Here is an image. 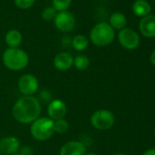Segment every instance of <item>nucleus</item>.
<instances>
[{
    "mask_svg": "<svg viewBox=\"0 0 155 155\" xmlns=\"http://www.w3.org/2000/svg\"><path fill=\"white\" fill-rule=\"evenodd\" d=\"M42 110L41 103L34 96H22L12 108L13 118L19 123L31 124L40 117Z\"/></svg>",
    "mask_w": 155,
    "mask_h": 155,
    "instance_id": "nucleus-1",
    "label": "nucleus"
},
{
    "mask_svg": "<svg viewBox=\"0 0 155 155\" xmlns=\"http://www.w3.org/2000/svg\"><path fill=\"white\" fill-rule=\"evenodd\" d=\"M2 59L4 66L12 71L23 70L29 63L28 54L19 48H8L3 53Z\"/></svg>",
    "mask_w": 155,
    "mask_h": 155,
    "instance_id": "nucleus-2",
    "label": "nucleus"
},
{
    "mask_svg": "<svg viewBox=\"0 0 155 155\" xmlns=\"http://www.w3.org/2000/svg\"><path fill=\"white\" fill-rule=\"evenodd\" d=\"M115 38V31L107 22L96 24L91 30L90 39L97 47H107L110 45Z\"/></svg>",
    "mask_w": 155,
    "mask_h": 155,
    "instance_id": "nucleus-3",
    "label": "nucleus"
},
{
    "mask_svg": "<svg viewBox=\"0 0 155 155\" xmlns=\"http://www.w3.org/2000/svg\"><path fill=\"white\" fill-rule=\"evenodd\" d=\"M54 133V120L48 117H39L30 125V134L38 141L49 140Z\"/></svg>",
    "mask_w": 155,
    "mask_h": 155,
    "instance_id": "nucleus-4",
    "label": "nucleus"
},
{
    "mask_svg": "<svg viewBox=\"0 0 155 155\" xmlns=\"http://www.w3.org/2000/svg\"><path fill=\"white\" fill-rule=\"evenodd\" d=\"M91 124L99 130H110L115 123L114 114L106 109H101L94 111L91 116Z\"/></svg>",
    "mask_w": 155,
    "mask_h": 155,
    "instance_id": "nucleus-5",
    "label": "nucleus"
},
{
    "mask_svg": "<svg viewBox=\"0 0 155 155\" xmlns=\"http://www.w3.org/2000/svg\"><path fill=\"white\" fill-rule=\"evenodd\" d=\"M38 78L33 74H24L18 81V88L24 96H33L38 90Z\"/></svg>",
    "mask_w": 155,
    "mask_h": 155,
    "instance_id": "nucleus-6",
    "label": "nucleus"
},
{
    "mask_svg": "<svg viewBox=\"0 0 155 155\" xmlns=\"http://www.w3.org/2000/svg\"><path fill=\"white\" fill-rule=\"evenodd\" d=\"M118 39L121 47L128 50L136 49L140 42V37L137 32H135L131 28H123L120 30L118 34Z\"/></svg>",
    "mask_w": 155,
    "mask_h": 155,
    "instance_id": "nucleus-7",
    "label": "nucleus"
},
{
    "mask_svg": "<svg viewBox=\"0 0 155 155\" xmlns=\"http://www.w3.org/2000/svg\"><path fill=\"white\" fill-rule=\"evenodd\" d=\"M55 27L61 32L68 33L72 31L76 27V18L71 12H58L54 19Z\"/></svg>",
    "mask_w": 155,
    "mask_h": 155,
    "instance_id": "nucleus-8",
    "label": "nucleus"
},
{
    "mask_svg": "<svg viewBox=\"0 0 155 155\" xmlns=\"http://www.w3.org/2000/svg\"><path fill=\"white\" fill-rule=\"evenodd\" d=\"M68 112V107L66 103L59 99L52 100L48 105V115L52 120H58L64 119Z\"/></svg>",
    "mask_w": 155,
    "mask_h": 155,
    "instance_id": "nucleus-9",
    "label": "nucleus"
},
{
    "mask_svg": "<svg viewBox=\"0 0 155 155\" xmlns=\"http://www.w3.org/2000/svg\"><path fill=\"white\" fill-rule=\"evenodd\" d=\"M20 147V140L16 136H6L0 139V151L2 154L12 155L18 153Z\"/></svg>",
    "mask_w": 155,
    "mask_h": 155,
    "instance_id": "nucleus-10",
    "label": "nucleus"
},
{
    "mask_svg": "<svg viewBox=\"0 0 155 155\" xmlns=\"http://www.w3.org/2000/svg\"><path fill=\"white\" fill-rule=\"evenodd\" d=\"M86 146L80 140H69L63 144L59 150V155H85Z\"/></svg>",
    "mask_w": 155,
    "mask_h": 155,
    "instance_id": "nucleus-11",
    "label": "nucleus"
},
{
    "mask_svg": "<svg viewBox=\"0 0 155 155\" xmlns=\"http://www.w3.org/2000/svg\"><path fill=\"white\" fill-rule=\"evenodd\" d=\"M74 57L68 52H59L53 59V65L59 71H67L73 67Z\"/></svg>",
    "mask_w": 155,
    "mask_h": 155,
    "instance_id": "nucleus-12",
    "label": "nucleus"
},
{
    "mask_svg": "<svg viewBox=\"0 0 155 155\" xmlns=\"http://www.w3.org/2000/svg\"><path fill=\"white\" fill-rule=\"evenodd\" d=\"M139 28L140 33L145 38H154L155 37V15H148L140 21Z\"/></svg>",
    "mask_w": 155,
    "mask_h": 155,
    "instance_id": "nucleus-13",
    "label": "nucleus"
},
{
    "mask_svg": "<svg viewBox=\"0 0 155 155\" xmlns=\"http://www.w3.org/2000/svg\"><path fill=\"white\" fill-rule=\"evenodd\" d=\"M23 40V37L20 31L18 29H11L9 30L5 36V42L8 48H19Z\"/></svg>",
    "mask_w": 155,
    "mask_h": 155,
    "instance_id": "nucleus-14",
    "label": "nucleus"
},
{
    "mask_svg": "<svg viewBox=\"0 0 155 155\" xmlns=\"http://www.w3.org/2000/svg\"><path fill=\"white\" fill-rule=\"evenodd\" d=\"M151 7L146 0H136L132 4V12L140 18H144L150 14Z\"/></svg>",
    "mask_w": 155,
    "mask_h": 155,
    "instance_id": "nucleus-15",
    "label": "nucleus"
},
{
    "mask_svg": "<svg viewBox=\"0 0 155 155\" xmlns=\"http://www.w3.org/2000/svg\"><path fill=\"white\" fill-rule=\"evenodd\" d=\"M109 24L113 29L121 30V29L125 28V27L127 25V18L124 14H122L120 12H115V13L111 14V16L110 18Z\"/></svg>",
    "mask_w": 155,
    "mask_h": 155,
    "instance_id": "nucleus-16",
    "label": "nucleus"
},
{
    "mask_svg": "<svg viewBox=\"0 0 155 155\" xmlns=\"http://www.w3.org/2000/svg\"><path fill=\"white\" fill-rule=\"evenodd\" d=\"M72 47L77 50V51H84L90 44L89 38L85 35H77L74 37L72 39Z\"/></svg>",
    "mask_w": 155,
    "mask_h": 155,
    "instance_id": "nucleus-17",
    "label": "nucleus"
},
{
    "mask_svg": "<svg viewBox=\"0 0 155 155\" xmlns=\"http://www.w3.org/2000/svg\"><path fill=\"white\" fill-rule=\"evenodd\" d=\"M73 66L78 69V70H85L89 68L90 66V58L83 55V54H79L74 58V62Z\"/></svg>",
    "mask_w": 155,
    "mask_h": 155,
    "instance_id": "nucleus-18",
    "label": "nucleus"
},
{
    "mask_svg": "<svg viewBox=\"0 0 155 155\" xmlns=\"http://www.w3.org/2000/svg\"><path fill=\"white\" fill-rule=\"evenodd\" d=\"M69 124L65 119L58 120L54 121V132L58 134H64L68 130Z\"/></svg>",
    "mask_w": 155,
    "mask_h": 155,
    "instance_id": "nucleus-19",
    "label": "nucleus"
},
{
    "mask_svg": "<svg viewBox=\"0 0 155 155\" xmlns=\"http://www.w3.org/2000/svg\"><path fill=\"white\" fill-rule=\"evenodd\" d=\"M71 2L72 0H52V5L58 12H62L68 10Z\"/></svg>",
    "mask_w": 155,
    "mask_h": 155,
    "instance_id": "nucleus-20",
    "label": "nucleus"
},
{
    "mask_svg": "<svg viewBox=\"0 0 155 155\" xmlns=\"http://www.w3.org/2000/svg\"><path fill=\"white\" fill-rule=\"evenodd\" d=\"M58 12L53 8V7H48V8H46L43 11H42V14H41V17H42V19L44 21H54L57 14Z\"/></svg>",
    "mask_w": 155,
    "mask_h": 155,
    "instance_id": "nucleus-21",
    "label": "nucleus"
},
{
    "mask_svg": "<svg viewBox=\"0 0 155 155\" xmlns=\"http://www.w3.org/2000/svg\"><path fill=\"white\" fill-rule=\"evenodd\" d=\"M36 0H14V4L20 9H28L34 6Z\"/></svg>",
    "mask_w": 155,
    "mask_h": 155,
    "instance_id": "nucleus-22",
    "label": "nucleus"
},
{
    "mask_svg": "<svg viewBox=\"0 0 155 155\" xmlns=\"http://www.w3.org/2000/svg\"><path fill=\"white\" fill-rule=\"evenodd\" d=\"M18 153L20 155H34V150L29 145H23L20 147Z\"/></svg>",
    "mask_w": 155,
    "mask_h": 155,
    "instance_id": "nucleus-23",
    "label": "nucleus"
},
{
    "mask_svg": "<svg viewBox=\"0 0 155 155\" xmlns=\"http://www.w3.org/2000/svg\"><path fill=\"white\" fill-rule=\"evenodd\" d=\"M39 96H40L41 100L44 101H49V102H50V101H52V100H51V94H50V92H49L48 91H47V90L41 91L40 94H39Z\"/></svg>",
    "mask_w": 155,
    "mask_h": 155,
    "instance_id": "nucleus-24",
    "label": "nucleus"
},
{
    "mask_svg": "<svg viewBox=\"0 0 155 155\" xmlns=\"http://www.w3.org/2000/svg\"><path fill=\"white\" fill-rule=\"evenodd\" d=\"M142 155H155V148H151L145 150Z\"/></svg>",
    "mask_w": 155,
    "mask_h": 155,
    "instance_id": "nucleus-25",
    "label": "nucleus"
},
{
    "mask_svg": "<svg viewBox=\"0 0 155 155\" xmlns=\"http://www.w3.org/2000/svg\"><path fill=\"white\" fill-rule=\"evenodd\" d=\"M150 59L151 64L155 67V50L152 51V53H151V55H150Z\"/></svg>",
    "mask_w": 155,
    "mask_h": 155,
    "instance_id": "nucleus-26",
    "label": "nucleus"
},
{
    "mask_svg": "<svg viewBox=\"0 0 155 155\" xmlns=\"http://www.w3.org/2000/svg\"><path fill=\"white\" fill-rule=\"evenodd\" d=\"M85 155H98V154H96L94 152H90V153H86Z\"/></svg>",
    "mask_w": 155,
    "mask_h": 155,
    "instance_id": "nucleus-27",
    "label": "nucleus"
},
{
    "mask_svg": "<svg viewBox=\"0 0 155 155\" xmlns=\"http://www.w3.org/2000/svg\"><path fill=\"white\" fill-rule=\"evenodd\" d=\"M114 155H126V154H124V153H116Z\"/></svg>",
    "mask_w": 155,
    "mask_h": 155,
    "instance_id": "nucleus-28",
    "label": "nucleus"
},
{
    "mask_svg": "<svg viewBox=\"0 0 155 155\" xmlns=\"http://www.w3.org/2000/svg\"><path fill=\"white\" fill-rule=\"evenodd\" d=\"M12 155H20V154H19V153L18 152V153H15V154H12Z\"/></svg>",
    "mask_w": 155,
    "mask_h": 155,
    "instance_id": "nucleus-29",
    "label": "nucleus"
},
{
    "mask_svg": "<svg viewBox=\"0 0 155 155\" xmlns=\"http://www.w3.org/2000/svg\"><path fill=\"white\" fill-rule=\"evenodd\" d=\"M154 137H155V129H154Z\"/></svg>",
    "mask_w": 155,
    "mask_h": 155,
    "instance_id": "nucleus-30",
    "label": "nucleus"
},
{
    "mask_svg": "<svg viewBox=\"0 0 155 155\" xmlns=\"http://www.w3.org/2000/svg\"><path fill=\"white\" fill-rule=\"evenodd\" d=\"M0 155H2V153H1V151H0Z\"/></svg>",
    "mask_w": 155,
    "mask_h": 155,
    "instance_id": "nucleus-31",
    "label": "nucleus"
}]
</instances>
